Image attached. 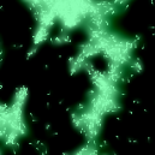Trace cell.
<instances>
[{
	"label": "cell",
	"mask_w": 155,
	"mask_h": 155,
	"mask_svg": "<svg viewBox=\"0 0 155 155\" xmlns=\"http://www.w3.org/2000/svg\"><path fill=\"white\" fill-rule=\"evenodd\" d=\"M111 0H88V2L93 4L94 6H102L104 4H108Z\"/></svg>",
	"instance_id": "6da1fadb"
}]
</instances>
